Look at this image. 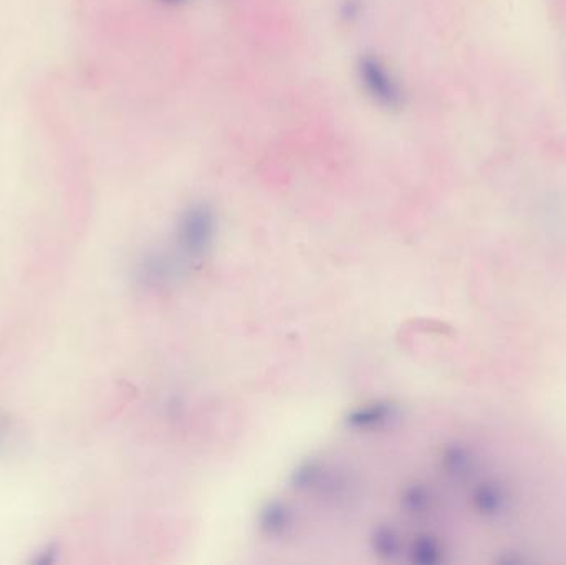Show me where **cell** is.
Segmentation results:
<instances>
[{
    "label": "cell",
    "instance_id": "6da1fadb",
    "mask_svg": "<svg viewBox=\"0 0 566 565\" xmlns=\"http://www.w3.org/2000/svg\"><path fill=\"white\" fill-rule=\"evenodd\" d=\"M356 80L366 98L382 110L396 111L404 107L406 95L395 71L375 54H362L356 60Z\"/></svg>",
    "mask_w": 566,
    "mask_h": 565
},
{
    "label": "cell",
    "instance_id": "7a4b0ae2",
    "mask_svg": "<svg viewBox=\"0 0 566 565\" xmlns=\"http://www.w3.org/2000/svg\"><path fill=\"white\" fill-rule=\"evenodd\" d=\"M9 434H11V421H9L8 417H4V414L0 413V450L4 447Z\"/></svg>",
    "mask_w": 566,
    "mask_h": 565
},
{
    "label": "cell",
    "instance_id": "3957f363",
    "mask_svg": "<svg viewBox=\"0 0 566 565\" xmlns=\"http://www.w3.org/2000/svg\"><path fill=\"white\" fill-rule=\"evenodd\" d=\"M162 4L171 5V8H176V5H182L188 2V0H158Z\"/></svg>",
    "mask_w": 566,
    "mask_h": 565
}]
</instances>
